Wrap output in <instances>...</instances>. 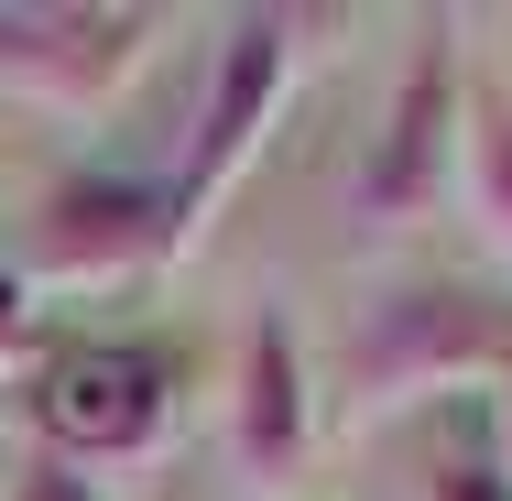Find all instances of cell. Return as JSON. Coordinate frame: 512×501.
Masks as SVG:
<instances>
[{"label": "cell", "mask_w": 512, "mask_h": 501, "mask_svg": "<svg viewBox=\"0 0 512 501\" xmlns=\"http://www.w3.org/2000/svg\"><path fill=\"white\" fill-rule=\"evenodd\" d=\"M458 382H512V295L491 284H382L338 338V425H382Z\"/></svg>", "instance_id": "6da1fadb"}, {"label": "cell", "mask_w": 512, "mask_h": 501, "mask_svg": "<svg viewBox=\"0 0 512 501\" xmlns=\"http://www.w3.org/2000/svg\"><path fill=\"white\" fill-rule=\"evenodd\" d=\"M306 33L327 44V33H338V11H240V22L218 33V55H207V88H197V120H186V142H175V175H164L175 251H197L207 229H218V207H229V186L262 164L273 120H284V99H295Z\"/></svg>", "instance_id": "7a4b0ae2"}, {"label": "cell", "mask_w": 512, "mask_h": 501, "mask_svg": "<svg viewBox=\"0 0 512 501\" xmlns=\"http://www.w3.org/2000/svg\"><path fill=\"white\" fill-rule=\"evenodd\" d=\"M164 262H186L164 186L153 175H120V164H77V175H55L33 197L22 251H11V284L22 295H131Z\"/></svg>", "instance_id": "3957f363"}, {"label": "cell", "mask_w": 512, "mask_h": 501, "mask_svg": "<svg viewBox=\"0 0 512 501\" xmlns=\"http://www.w3.org/2000/svg\"><path fill=\"white\" fill-rule=\"evenodd\" d=\"M164 44V11L131 0H0V99L99 120Z\"/></svg>", "instance_id": "277c9868"}, {"label": "cell", "mask_w": 512, "mask_h": 501, "mask_svg": "<svg viewBox=\"0 0 512 501\" xmlns=\"http://www.w3.org/2000/svg\"><path fill=\"white\" fill-rule=\"evenodd\" d=\"M22 414H33L44 458H66V469H131V458H153L175 436V360L131 349V338L66 349V360L33 371Z\"/></svg>", "instance_id": "5b68a950"}, {"label": "cell", "mask_w": 512, "mask_h": 501, "mask_svg": "<svg viewBox=\"0 0 512 501\" xmlns=\"http://www.w3.org/2000/svg\"><path fill=\"white\" fill-rule=\"evenodd\" d=\"M458 109H469L458 22H414V55L393 77V99H382L371 153H360V218L371 229H414V218H436L458 197Z\"/></svg>", "instance_id": "8992f818"}, {"label": "cell", "mask_w": 512, "mask_h": 501, "mask_svg": "<svg viewBox=\"0 0 512 501\" xmlns=\"http://www.w3.org/2000/svg\"><path fill=\"white\" fill-rule=\"evenodd\" d=\"M316 371H306V338L262 305L251 316V338H240V371H229V469L251 480V491H284V480H306L316 458Z\"/></svg>", "instance_id": "52a82bcc"}, {"label": "cell", "mask_w": 512, "mask_h": 501, "mask_svg": "<svg viewBox=\"0 0 512 501\" xmlns=\"http://www.w3.org/2000/svg\"><path fill=\"white\" fill-rule=\"evenodd\" d=\"M458 207L512 262V88H469V109H458Z\"/></svg>", "instance_id": "ba28073f"}, {"label": "cell", "mask_w": 512, "mask_h": 501, "mask_svg": "<svg viewBox=\"0 0 512 501\" xmlns=\"http://www.w3.org/2000/svg\"><path fill=\"white\" fill-rule=\"evenodd\" d=\"M11 371H33V295L11 284V262H0V382Z\"/></svg>", "instance_id": "9c48e42d"}, {"label": "cell", "mask_w": 512, "mask_h": 501, "mask_svg": "<svg viewBox=\"0 0 512 501\" xmlns=\"http://www.w3.org/2000/svg\"><path fill=\"white\" fill-rule=\"evenodd\" d=\"M11 501H99V480L66 458H33V469H11Z\"/></svg>", "instance_id": "30bf717a"}, {"label": "cell", "mask_w": 512, "mask_h": 501, "mask_svg": "<svg viewBox=\"0 0 512 501\" xmlns=\"http://www.w3.org/2000/svg\"><path fill=\"white\" fill-rule=\"evenodd\" d=\"M425 501H512V480H502V469H480V458H447Z\"/></svg>", "instance_id": "8fae6325"}, {"label": "cell", "mask_w": 512, "mask_h": 501, "mask_svg": "<svg viewBox=\"0 0 512 501\" xmlns=\"http://www.w3.org/2000/svg\"><path fill=\"white\" fill-rule=\"evenodd\" d=\"M502 480H512V382H502Z\"/></svg>", "instance_id": "7c38bea8"}, {"label": "cell", "mask_w": 512, "mask_h": 501, "mask_svg": "<svg viewBox=\"0 0 512 501\" xmlns=\"http://www.w3.org/2000/svg\"><path fill=\"white\" fill-rule=\"evenodd\" d=\"M0 501H11V447H0Z\"/></svg>", "instance_id": "4fadbf2b"}]
</instances>
